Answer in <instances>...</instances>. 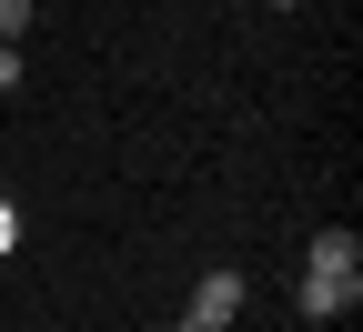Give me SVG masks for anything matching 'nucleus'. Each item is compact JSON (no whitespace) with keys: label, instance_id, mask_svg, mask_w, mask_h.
I'll list each match as a JSON object with an SVG mask.
<instances>
[{"label":"nucleus","instance_id":"f257e3e1","mask_svg":"<svg viewBox=\"0 0 363 332\" xmlns=\"http://www.w3.org/2000/svg\"><path fill=\"white\" fill-rule=\"evenodd\" d=\"M293 302H303V322H343L363 302V242H353V231H313V242H303Z\"/></svg>","mask_w":363,"mask_h":332},{"label":"nucleus","instance_id":"f03ea898","mask_svg":"<svg viewBox=\"0 0 363 332\" xmlns=\"http://www.w3.org/2000/svg\"><path fill=\"white\" fill-rule=\"evenodd\" d=\"M242 302H252V282H242L233 262H212V272L192 282V322H202V332H222V322H233V312H242Z\"/></svg>","mask_w":363,"mask_h":332},{"label":"nucleus","instance_id":"7ed1b4c3","mask_svg":"<svg viewBox=\"0 0 363 332\" xmlns=\"http://www.w3.org/2000/svg\"><path fill=\"white\" fill-rule=\"evenodd\" d=\"M11 252H21V202L0 192V262H11Z\"/></svg>","mask_w":363,"mask_h":332},{"label":"nucleus","instance_id":"20e7f679","mask_svg":"<svg viewBox=\"0 0 363 332\" xmlns=\"http://www.w3.org/2000/svg\"><path fill=\"white\" fill-rule=\"evenodd\" d=\"M30 30V0H0V40H21Z\"/></svg>","mask_w":363,"mask_h":332},{"label":"nucleus","instance_id":"39448f33","mask_svg":"<svg viewBox=\"0 0 363 332\" xmlns=\"http://www.w3.org/2000/svg\"><path fill=\"white\" fill-rule=\"evenodd\" d=\"M0 91H21V40H0Z\"/></svg>","mask_w":363,"mask_h":332},{"label":"nucleus","instance_id":"423d86ee","mask_svg":"<svg viewBox=\"0 0 363 332\" xmlns=\"http://www.w3.org/2000/svg\"><path fill=\"white\" fill-rule=\"evenodd\" d=\"M172 332H202V322H192V312H182V322H172Z\"/></svg>","mask_w":363,"mask_h":332}]
</instances>
